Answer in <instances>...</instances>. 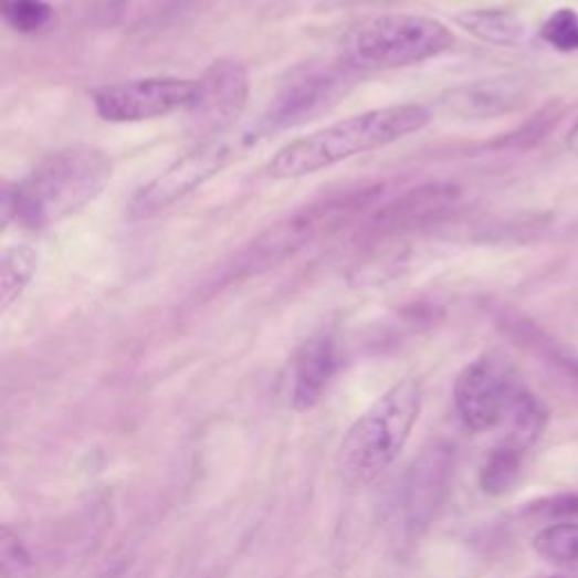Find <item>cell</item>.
I'll return each mask as SVG.
<instances>
[{
  "instance_id": "1",
  "label": "cell",
  "mask_w": 578,
  "mask_h": 578,
  "mask_svg": "<svg viewBox=\"0 0 578 578\" xmlns=\"http://www.w3.org/2000/svg\"><path fill=\"white\" fill-rule=\"evenodd\" d=\"M430 118L428 107L413 102L364 112L292 140L276 151L267 172L274 179H301L322 172L357 154L374 151L404 136L418 134L428 127Z\"/></svg>"
},
{
  "instance_id": "2",
  "label": "cell",
  "mask_w": 578,
  "mask_h": 578,
  "mask_svg": "<svg viewBox=\"0 0 578 578\" xmlns=\"http://www.w3.org/2000/svg\"><path fill=\"white\" fill-rule=\"evenodd\" d=\"M114 166L107 154L91 145H75L50 154L14 190L6 195V220L30 229L57 224L102 195Z\"/></svg>"
},
{
  "instance_id": "3",
  "label": "cell",
  "mask_w": 578,
  "mask_h": 578,
  "mask_svg": "<svg viewBox=\"0 0 578 578\" xmlns=\"http://www.w3.org/2000/svg\"><path fill=\"white\" fill-rule=\"evenodd\" d=\"M420 407L423 389L416 378H407L355 420L337 454L346 484L369 486L393 465L409 441Z\"/></svg>"
},
{
  "instance_id": "4",
  "label": "cell",
  "mask_w": 578,
  "mask_h": 578,
  "mask_svg": "<svg viewBox=\"0 0 578 578\" xmlns=\"http://www.w3.org/2000/svg\"><path fill=\"white\" fill-rule=\"evenodd\" d=\"M452 43V30L432 17L382 14L346 32L341 60L359 71H391L434 60Z\"/></svg>"
},
{
  "instance_id": "5",
  "label": "cell",
  "mask_w": 578,
  "mask_h": 578,
  "mask_svg": "<svg viewBox=\"0 0 578 578\" xmlns=\"http://www.w3.org/2000/svg\"><path fill=\"white\" fill-rule=\"evenodd\" d=\"M95 114L107 123H143L190 112L197 97V80L140 77L107 84L93 91Z\"/></svg>"
},
{
  "instance_id": "6",
  "label": "cell",
  "mask_w": 578,
  "mask_h": 578,
  "mask_svg": "<svg viewBox=\"0 0 578 578\" xmlns=\"http://www.w3.org/2000/svg\"><path fill=\"white\" fill-rule=\"evenodd\" d=\"M454 480V448L434 441L418 452L398 491V517L407 536H420L445 504Z\"/></svg>"
},
{
  "instance_id": "7",
  "label": "cell",
  "mask_w": 578,
  "mask_h": 578,
  "mask_svg": "<svg viewBox=\"0 0 578 578\" xmlns=\"http://www.w3.org/2000/svg\"><path fill=\"white\" fill-rule=\"evenodd\" d=\"M231 156L233 151L229 143L222 140L220 136L201 140L197 147L183 154L179 161H175L166 172H161L134 195L129 203V216L134 220H149L161 216L164 210L179 203L183 197L195 192L208 179L220 175L231 161Z\"/></svg>"
},
{
  "instance_id": "8",
  "label": "cell",
  "mask_w": 578,
  "mask_h": 578,
  "mask_svg": "<svg viewBox=\"0 0 578 578\" xmlns=\"http://www.w3.org/2000/svg\"><path fill=\"white\" fill-rule=\"evenodd\" d=\"M519 389L513 374L493 357L467 364L454 382V404L463 425L472 432L502 425Z\"/></svg>"
},
{
  "instance_id": "9",
  "label": "cell",
  "mask_w": 578,
  "mask_h": 578,
  "mask_svg": "<svg viewBox=\"0 0 578 578\" xmlns=\"http://www.w3.org/2000/svg\"><path fill=\"white\" fill-rule=\"evenodd\" d=\"M249 99V71L238 60H218L197 80L190 107L192 127L203 140L218 138L235 125Z\"/></svg>"
},
{
  "instance_id": "10",
  "label": "cell",
  "mask_w": 578,
  "mask_h": 578,
  "mask_svg": "<svg viewBox=\"0 0 578 578\" xmlns=\"http://www.w3.org/2000/svg\"><path fill=\"white\" fill-rule=\"evenodd\" d=\"M341 369V346L335 333L312 335L294 355L290 374V400L296 411H307L328 391Z\"/></svg>"
},
{
  "instance_id": "11",
  "label": "cell",
  "mask_w": 578,
  "mask_h": 578,
  "mask_svg": "<svg viewBox=\"0 0 578 578\" xmlns=\"http://www.w3.org/2000/svg\"><path fill=\"white\" fill-rule=\"evenodd\" d=\"M529 82L517 75L480 80L450 91L445 109L461 118H497L522 109L529 102Z\"/></svg>"
},
{
  "instance_id": "12",
  "label": "cell",
  "mask_w": 578,
  "mask_h": 578,
  "mask_svg": "<svg viewBox=\"0 0 578 578\" xmlns=\"http://www.w3.org/2000/svg\"><path fill=\"white\" fill-rule=\"evenodd\" d=\"M547 418L549 413L540 398L527 389H519L502 423L506 428L502 443L519 452H527L545 432Z\"/></svg>"
},
{
  "instance_id": "13",
  "label": "cell",
  "mask_w": 578,
  "mask_h": 578,
  "mask_svg": "<svg viewBox=\"0 0 578 578\" xmlns=\"http://www.w3.org/2000/svg\"><path fill=\"white\" fill-rule=\"evenodd\" d=\"M339 82L341 80L333 77V75L303 80L298 86L287 91V95H283L276 102V107L272 109L267 123L272 127H276V125L287 127V125L305 120V116H309L314 109L322 107L324 102H328V97L335 95Z\"/></svg>"
},
{
  "instance_id": "14",
  "label": "cell",
  "mask_w": 578,
  "mask_h": 578,
  "mask_svg": "<svg viewBox=\"0 0 578 578\" xmlns=\"http://www.w3.org/2000/svg\"><path fill=\"white\" fill-rule=\"evenodd\" d=\"M456 23L465 32L495 45H515L524 39V32H527L517 14L497 8L467 10L456 17Z\"/></svg>"
},
{
  "instance_id": "15",
  "label": "cell",
  "mask_w": 578,
  "mask_h": 578,
  "mask_svg": "<svg viewBox=\"0 0 578 578\" xmlns=\"http://www.w3.org/2000/svg\"><path fill=\"white\" fill-rule=\"evenodd\" d=\"M36 272V251L28 244H12L0 255V309H10Z\"/></svg>"
},
{
  "instance_id": "16",
  "label": "cell",
  "mask_w": 578,
  "mask_h": 578,
  "mask_svg": "<svg viewBox=\"0 0 578 578\" xmlns=\"http://www.w3.org/2000/svg\"><path fill=\"white\" fill-rule=\"evenodd\" d=\"M522 456L524 452L500 443L486 459L480 472V486L486 495H504L508 493L522 475Z\"/></svg>"
},
{
  "instance_id": "17",
  "label": "cell",
  "mask_w": 578,
  "mask_h": 578,
  "mask_svg": "<svg viewBox=\"0 0 578 578\" xmlns=\"http://www.w3.org/2000/svg\"><path fill=\"white\" fill-rule=\"evenodd\" d=\"M534 551L558 567L578 560V522L547 524L534 538Z\"/></svg>"
},
{
  "instance_id": "18",
  "label": "cell",
  "mask_w": 578,
  "mask_h": 578,
  "mask_svg": "<svg viewBox=\"0 0 578 578\" xmlns=\"http://www.w3.org/2000/svg\"><path fill=\"white\" fill-rule=\"evenodd\" d=\"M34 567V556L25 540L10 527L0 529V576L25 578Z\"/></svg>"
},
{
  "instance_id": "19",
  "label": "cell",
  "mask_w": 578,
  "mask_h": 578,
  "mask_svg": "<svg viewBox=\"0 0 578 578\" xmlns=\"http://www.w3.org/2000/svg\"><path fill=\"white\" fill-rule=\"evenodd\" d=\"M6 21L17 32H36L50 21V6L45 0H3Z\"/></svg>"
},
{
  "instance_id": "20",
  "label": "cell",
  "mask_w": 578,
  "mask_h": 578,
  "mask_svg": "<svg viewBox=\"0 0 578 578\" xmlns=\"http://www.w3.org/2000/svg\"><path fill=\"white\" fill-rule=\"evenodd\" d=\"M524 515L547 524L578 522V493H563V495L532 502L527 508H524Z\"/></svg>"
},
{
  "instance_id": "21",
  "label": "cell",
  "mask_w": 578,
  "mask_h": 578,
  "mask_svg": "<svg viewBox=\"0 0 578 578\" xmlns=\"http://www.w3.org/2000/svg\"><path fill=\"white\" fill-rule=\"evenodd\" d=\"M543 39L556 50H578V14L574 10H558L543 25Z\"/></svg>"
},
{
  "instance_id": "22",
  "label": "cell",
  "mask_w": 578,
  "mask_h": 578,
  "mask_svg": "<svg viewBox=\"0 0 578 578\" xmlns=\"http://www.w3.org/2000/svg\"><path fill=\"white\" fill-rule=\"evenodd\" d=\"M567 147L578 156V120L574 123V127L569 129V136H567Z\"/></svg>"
},
{
  "instance_id": "23",
  "label": "cell",
  "mask_w": 578,
  "mask_h": 578,
  "mask_svg": "<svg viewBox=\"0 0 578 578\" xmlns=\"http://www.w3.org/2000/svg\"><path fill=\"white\" fill-rule=\"evenodd\" d=\"M549 578H565V576H549Z\"/></svg>"
}]
</instances>
